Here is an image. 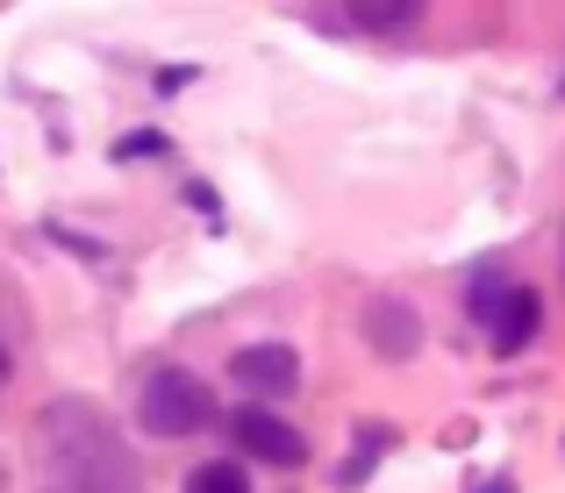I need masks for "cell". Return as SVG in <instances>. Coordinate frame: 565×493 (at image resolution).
Here are the masks:
<instances>
[{"instance_id":"obj_1","label":"cell","mask_w":565,"mask_h":493,"mask_svg":"<svg viewBox=\"0 0 565 493\" xmlns=\"http://www.w3.org/2000/svg\"><path fill=\"white\" fill-rule=\"evenodd\" d=\"M36 451H43V493H143L137 458L115 443V429L86 400H51L43 408Z\"/></svg>"},{"instance_id":"obj_2","label":"cell","mask_w":565,"mask_h":493,"mask_svg":"<svg viewBox=\"0 0 565 493\" xmlns=\"http://www.w3.org/2000/svg\"><path fill=\"white\" fill-rule=\"evenodd\" d=\"M137 422L151 429V437H193V429L215 422V400H207V386L193 379V372L166 365V372H151V386H143Z\"/></svg>"},{"instance_id":"obj_3","label":"cell","mask_w":565,"mask_h":493,"mask_svg":"<svg viewBox=\"0 0 565 493\" xmlns=\"http://www.w3.org/2000/svg\"><path fill=\"white\" fill-rule=\"evenodd\" d=\"M230 437H236V451H250L258 465H301V458H308L301 429L279 422L273 408H236L230 415Z\"/></svg>"},{"instance_id":"obj_4","label":"cell","mask_w":565,"mask_h":493,"mask_svg":"<svg viewBox=\"0 0 565 493\" xmlns=\"http://www.w3.org/2000/svg\"><path fill=\"white\" fill-rule=\"evenodd\" d=\"M230 372H236V386H244V394L279 400V394H294V386H301V351H294V343H244V351L230 357Z\"/></svg>"},{"instance_id":"obj_5","label":"cell","mask_w":565,"mask_h":493,"mask_svg":"<svg viewBox=\"0 0 565 493\" xmlns=\"http://www.w3.org/2000/svg\"><path fill=\"white\" fill-rule=\"evenodd\" d=\"M359 322H365V343H373L386 365H408V357L423 351V315H415V301H401V293H380Z\"/></svg>"},{"instance_id":"obj_6","label":"cell","mask_w":565,"mask_h":493,"mask_svg":"<svg viewBox=\"0 0 565 493\" xmlns=\"http://www.w3.org/2000/svg\"><path fill=\"white\" fill-rule=\"evenodd\" d=\"M415 0H351V8H308V22L322 29H408L415 22Z\"/></svg>"},{"instance_id":"obj_7","label":"cell","mask_w":565,"mask_h":493,"mask_svg":"<svg viewBox=\"0 0 565 493\" xmlns=\"http://www.w3.org/2000/svg\"><path fill=\"white\" fill-rule=\"evenodd\" d=\"M544 329V301H537V287H515L509 293V308H501V322H494V357H515L530 336Z\"/></svg>"},{"instance_id":"obj_8","label":"cell","mask_w":565,"mask_h":493,"mask_svg":"<svg viewBox=\"0 0 565 493\" xmlns=\"http://www.w3.org/2000/svg\"><path fill=\"white\" fill-rule=\"evenodd\" d=\"M509 293H515L509 279H501L494 265H480V272L466 279V315L480 322V329H494V322H501V308H509Z\"/></svg>"},{"instance_id":"obj_9","label":"cell","mask_w":565,"mask_h":493,"mask_svg":"<svg viewBox=\"0 0 565 493\" xmlns=\"http://www.w3.org/2000/svg\"><path fill=\"white\" fill-rule=\"evenodd\" d=\"M186 493H250V480L236 458H207V465L186 472Z\"/></svg>"},{"instance_id":"obj_10","label":"cell","mask_w":565,"mask_h":493,"mask_svg":"<svg viewBox=\"0 0 565 493\" xmlns=\"http://www.w3.org/2000/svg\"><path fill=\"white\" fill-rule=\"evenodd\" d=\"M386 451V429H365V451L359 458H344V465H337V486H344V493H359L365 486V472H373V458Z\"/></svg>"},{"instance_id":"obj_11","label":"cell","mask_w":565,"mask_h":493,"mask_svg":"<svg viewBox=\"0 0 565 493\" xmlns=\"http://www.w3.org/2000/svg\"><path fill=\"white\" fill-rule=\"evenodd\" d=\"M158 151H166V137H158V129H137L129 143H115V158H158Z\"/></svg>"},{"instance_id":"obj_12","label":"cell","mask_w":565,"mask_h":493,"mask_svg":"<svg viewBox=\"0 0 565 493\" xmlns=\"http://www.w3.org/2000/svg\"><path fill=\"white\" fill-rule=\"evenodd\" d=\"M186 79H193V65H166V72H158V94H180Z\"/></svg>"},{"instance_id":"obj_13","label":"cell","mask_w":565,"mask_h":493,"mask_svg":"<svg viewBox=\"0 0 565 493\" xmlns=\"http://www.w3.org/2000/svg\"><path fill=\"white\" fill-rule=\"evenodd\" d=\"M480 493H515V486H509V480H501V472H494V480H487Z\"/></svg>"},{"instance_id":"obj_14","label":"cell","mask_w":565,"mask_h":493,"mask_svg":"<svg viewBox=\"0 0 565 493\" xmlns=\"http://www.w3.org/2000/svg\"><path fill=\"white\" fill-rule=\"evenodd\" d=\"M0 379H8V351H0Z\"/></svg>"},{"instance_id":"obj_15","label":"cell","mask_w":565,"mask_h":493,"mask_svg":"<svg viewBox=\"0 0 565 493\" xmlns=\"http://www.w3.org/2000/svg\"><path fill=\"white\" fill-rule=\"evenodd\" d=\"M558 94H565V79H558Z\"/></svg>"}]
</instances>
